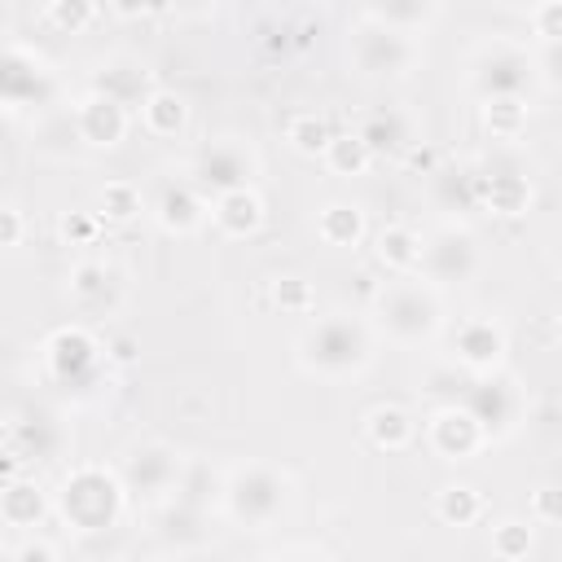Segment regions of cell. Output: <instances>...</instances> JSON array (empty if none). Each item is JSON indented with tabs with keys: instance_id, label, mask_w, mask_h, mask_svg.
Instances as JSON below:
<instances>
[{
	"instance_id": "e0dca14e",
	"label": "cell",
	"mask_w": 562,
	"mask_h": 562,
	"mask_svg": "<svg viewBox=\"0 0 562 562\" xmlns=\"http://www.w3.org/2000/svg\"><path fill=\"white\" fill-rule=\"evenodd\" d=\"M474 198H479V211H487L496 220H518L531 211L536 189L522 171L496 167V171H474Z\"/></svg>"
},
{
	"instance_id": "484cf974",
	"label": "cell",
	"mask_w": 562,
	"mask_h": 562,
	"mask_svg": "<svg viewBox=\"0 0 562 562\" xmlns=\"http://www.w3.org/2000/svg\"><path fill=\"white\" fill-rule=\"evenodd\" d=\"M92 88H97V92H110V97L123 101V105H140V97H145L154 83H149V70H145L140 61H132V57H114V61H101Z\"/></svg>"
},
{
	"instance_id": "b9f144b4",
	"label": "cell",
	"mask_w": 562,
	"mask_h": 562,
	"mask_svg": "<svg viewBox=\"0 0 562 562\" xmlns=\"http://www.w3.org/2000/svg\"><path fill=\"white\" fill-rule=\"evenodd\" d=\"M136 356H140V347L132 334H110L101 342V360H110V364H136Z\"/></svg>"
},
{
	"instance_id": "e575fe53",
	"label": "cell",
	"mask_w": 562,
	"mask_h": 562,
	"mask_svg": "<svg viewBox=\"0 0 562 562\" xmlns=\"http://www.w3.org/2000/svg\"><path fill=\"white\" fill-rule=\"evenodd\" d=\"M426 180L435 184V202H439L443 211L479 206V198H474V171H443V167H435Z\"/></svg>"
},
{
	"instance_id": "30bf717a",
	"label": "cell",
	"mask_w": 562,
	"mask_h": 562,
	"mask_svg": "<svg viewBox=\"0 0 562 562\" xmlns=\"http://www.w3.org/2000/svg\"><path fill=\"white\" fill-rule=\"evenodd\" d=\"M483 272V246L465 224H439L430 237H422V263L417 277H426L439 290L470 285Z\"/></svg>"
},
{
	"instance_id": "4316f807",
	"label": "cell",
	"mask_w": 562,
	"mask_h": 562,
	"mask_svg": "<svg viewBox=\"0 0 562 562\" xmlns=\"http://www.w3.org/2000/svg\"><path fill=\"white\" fill-rule=\"evenodd\" d=\"M435 518L443 527H474L483 518V492L474 483H461V479L443 483L435 492Z\"/></svg>"
},
{
	"instance_id": "ffe728a7",
	"label": "cell",
	"mask_w": 562,
	"mask_h": 562,
	"mask_svg": "<svg viewBox=\"0 0 562 562\" xmlns=\"http://www.w3.org/2000/svg\"><path fill=\"white\" fill-rule=\"evenodd\" d=\"M369 233V220H364V206L360 202H347V198H334L316 211V237L329 246V250H356Z\"/></svg>"
},
{
	"instance_id": "ee69618b",
	"label": "cell",
	"mask_w": 562,
	"mask_h": 562,
	"mask_svg": "<svg viewBox=\"0 0 562 562\" xmlns=\"http://www.w3.org/2000/svg\"><path fill=\"white\" fill-rule=\"evenodd\" d=\"M105 4H110V13L123 18V22H136V18H149L154 9H167V0H105Z\"/></svg>"
},
{
	"instance_id": "74e56055",
	"label": "cell",
	"mask_w": 562,
	"mask_h": 562,
	"mask_svg": "<svg viewBox=\"0 0 562 562\" xmlns=\"http://www.w3.org/2000/svg\"><path fill=\"white\" fill-rule=\"evenodd\" d=\"M527 22L540 44H562V0H540L536 9H527Z\"/></svg>"
},
{
	"instance_id": "8d00e7d4",
	"label": "cell",
	"mask_w": 562,
	"mask_h": 562,
	"mask_svg": "<svg viewBox=\"0 0 562 562\" xmlns=\"http://www.w3.org/2000/svg\"><path fill=\"white\" fill-rule=\"evenodd\" d=\"M101 224H105V220H101L97 211H66L57 228H61V241H66V246H92V241L101 237Z\"/></svg>"
},
{
	"instance_id": "d6a6232c",
	"label": "cell",
	"mask_w": 562,
	"mask_h": 562,
	"mask_svg": "<svg viewBox=\"0 0 562 562\" xmlns=\"http://www.w3.org/2000/svg\"><path fill=\"white\" fill-rule=\"evenodd\" d=\"M268 303L281 312V316H312L316 312V285L307 277H272L268 281Z\"/></svg>"
},
{
	"instance_id": "f6af8a7d",
	"label": "cell",
	"mask_w": 562,
	"mask_h": 562,
	"mask_svg": "<svg viewBox=\"0 0 562 562\" xmlns=\"http://www.w3.org/2000/svg\"><path fill=\"white\" fill-rule=\"evenodd\" d=\"M167 9H176L180 18H211L220 0H167Z\"/></svg>"
},
{
	"instance_id": "5bb4252c",
	"label": "cell",
	"mask_w": 562,
	"mask_h": 562,
	"mask_svg": "<svg viewBox=\"0 0 562 562\" xmlns=\"http://www.w3.org/2000/svg\"><path fill=\"white\" fill-rule=\"evenodd\" d=\"M505 356H509V329L487 316V312H474V316H461L452 325V360L465 369V373H492V369H505Z\"/></svg>"
},
{
	"instance_id": "ba28073f",
	"label": "cell",
	"mask_w": 562,
	"mask_h": 562,
	"mask_svg": "<svg viewBox=\"0 0 562 562\" xmlns=\"http://www.w3.org/2000/svg\"><path fill=\"white\" fill-rule=\"evenodd\" d=\"M132 294V281H127V268L114 263L110 255H88V259H75L70 277H66V299L75 307V316L83 325H97V321H110L123 312Z\"/></svg>"
},
{
	"instance_id": "ac0fdd59",
	"label": "cell",
	"mask_w": 562,
	"mask_h": 562,
	"mask_svg": "<svg viewBox=\"0 0 562 562\" xmlns=\"http://www.w3.org/2000/svg\"><path fill=\"white\" fill-rule=\"evenodd\" d=\"M206 215H211V224H215L220 237H228V241H246V237H255V233L263 228L268 206H263V193H259L255 184H241V189L215 193Z\"/></svg>"
},
{
	"instance_id": "8fae6325",
	"label": "cell",
	"mask_w": 562,
	"mask_h": 562,
	"mask_svg": "<svg viewBox=\"0 0 562 562\" xmlns=\"http://www.w3.org/2000/svg\"><path fill=\"white\" fill-rule=\"evenodd\" d=\"M255 176H259V154L241 136H215V140L198 145V154L189 162V180L206 198L228 193V189H241V184H255Z\"/></svg>"
},
{
	"instance_id": "d4e9b609",
	"label": "cell",
	"mask_w": 562,
	"mask_h": 562,
	"mask_svg": "<svg viewBox=\"0 0 562 562\" xmlns=\"http://www.w3.org/2000/svg\"><path fill=\"white\" fill-rule=\"evenodd\" d=\"M479 123L492 140L514 145V140L527 136L531 105H527V97H479Z\"/></svg>"
},
{
	"instance_id": "9c48e42d",
	"label": "cell",
	"mask_w": 562,
	"mask_h": 562,
	"mask_svg": "<svg viewBox=\"0 0 562 562\" xmlns=\"http://www.w3.org/2000/svg\"><path fill=\"white\" fill-rule=\"evenodd\" d=\"M119 479L127 487V501H140V505H162L176 483H180V470H184V457L176 443L167 439H136L123 448L119 457Z\"/></svg>"
},
{
	"instance_id": "4fadbf2b",
	"label": "cell",
	"mask_w": 562,
	"mask_h": 562,
	"mask_svg": "<svg viewBox=\"0 0 562 562\" xmlns=\"http://www.w3.org/2000/svg\"><path fill=\"white\" fill-rule=\"evenodd\" d=\"M422 435H426L430 457H439V461H448V465H465V461H474V457L487 448L483 426L474 422V413H470L461 400L439 404V408L426 417Z\"/></svg>"
},
{
	"instance_id": "7a4b0ae2",
	"label": "cell",
	"mask_w": 562,
	"mask_h": 562,
	"mask_svg": "<svg viewBox=\"0 0 562 562\" xmlns=\"http://www.w3.org/2000/svg\"><path fill=\"white\" fill-rule=\"evenodd\" d=\"M443 290L430 285L426 277L408 272V277H391L373 290L369 299V325L378 334V342H395V347H426L439 338L443 329Z\"/></svg>"
},
{
	"instance_id": "9a60e30c",
	"label": "cell",
	"mask_w": 562,
	"mask_h": 562,
	"mask_svg": "<svg viewBox=\"0 0 562 562\" xmlns=\"http://www.w3.org/2000/svg\"><path fill=\"white\" fill-rule=\"evenodd\" d=\"M75 132H79V145L83 149H119L127 140V127H132V114L123 101H114L110 92H97L88 88L75 105Z\"/></svg>"
},
{
	"instance_id": "5b68a950",
	"label": "cell",
	"mask_w": 562,
	"mask_h": 562,
	"mask_svg": "<svg viewBox=\"0 0 562 562\" xmlns=\"http://www.w3.org/2000/svg\"><path fill=\"white\" fill-rule=\"evenodd\" d=\"M347 61L369 83H400L426 61V48L413 31H395L386 22L356 18L347 26Z\"/></svg>"
},
{
	"instance_id": "2e32d148",
	"label": "cell",
	"mask_w": 562,
	"mask_h": 562,
	"mask_svg": "<svg viewBox=\"0 0 562 562\" xmlns=\"http://www.w3.org/2000/svg\"><path fill=\"white\" fill-rule=\"evenodd\" d=\"M206 211H211V202H206V193H202L193 180H167V184L158 189L154 206H149L154 224H158L167 237H193V233L206 224Z\"/></svg>"
},
{
	"instance_id": "f1b7e54d",
	"label": "cell",
	"mask_w": 562,
	"mask_h": 562,
	"mask_svg": "<svg viewBox=\"0 0 562 562\" xmlns=\"http://www.w3.org/2000/svg\"><path fill=\"white\" fill-rule=\"evenodd\" d=\"M321 162L329 167V176H338V180H356V176H364L378 158H373L369 145L360 140V132H334L329 145H325V154H321Z\"/></svg>"
},
{
	"instance_id": "cb8c5ba5",
	"label": "cell",
	"mask_w": 562,
	"mask_h": 562,
	"mask_svg": "<svg viewBox=\"0 0 562 562\" xmlns=\"http://www.w3.org/2000/svg\"><path fill=\"white\" fill-rule=\"evenodd\" d=\"M364 439L378 452H404L417 439V422H413V413L404 404H373L364 413Z\"/></svg>"
},
{
	"instance_id": "52a82bcc",
	"label": "cell",
	"mask_w": 562,
	"mask_h": 562,
	"mask_svg": "<svg viewBox=\"0 0 562 562\" xmlns=\"http://www.w3.org/2000/svg\"><path fill=\"white\" fill-rule=\"evenodd\" d=\"M470 378H474V382L465 386L461 404L474 413V422L483 426L487 443H501V439L518 435V430H522V422H527V408H531L527 386H522L514 373H505V369L470 373Z\"/></svg>"
},
{
	"instance_id": "1f68e13d",
	"label": "cell",
	"mask_w": 562,
	"mask_h": 562,
	"mask_svg": "<svg viewBox=\"0 0 562 562\" xmlns=\"http://www.w3.org/2000/svg\"><path fill=\"white\" fill-rule=\"evenodd\" d=\"M31 145H35V154H44V158H66V154L79 145L75 114H70V110L44 114V119L35 123V132H31Z\"/></svg>"
},
{
	"instance_id": "83f0119b",
	"label": "cell",
	"mask_w": 562,
	"mask_h": 562,
	"mask_svg": "<svg viewBox=\"0 0 562 562\" xmlns=\"http://www.w3.org/2000/svg\"><path fill=\"white\" fill-rule=\"evenodd\" d=\"M364 18L417 35L439 18V0H364Z\"/></svg>"
},
{
	"instance_id": "7bdbcfd3",
	"label": "cell",
	"mask_w": 562,
	"mask_h": 562,
	"mask_svg": "<svg viewBox=\"0 0 562 562\" xmlns=\"http://www.w3.org/2000/svg\"><path fill=\"white\" fill-rule=\"evenodd\" d=\"M400 162H404V167H408L413 176H430V171L439 167V154H435V149H430L426 140H413V145H408V149L400 154Z\"/></svg>"
},
{
	"instance_id": "603a6c76",
	"label": "cell",
	"mask_w": 562,
	"mask_h": 562,
	"mask_svg": "<svg viewBox=\"0 0 562 562\" xmlns=\"http://www.w3.org/2000/svg\"><path fill=\"white\" fill-rule=\"evenodd\" d=\"M373 259L386 268V277H408L422 263V233L413 224H386L373 233Z\"/></svg>"
},
{
	"instance_id": "f546056e",
	"label": "cell",
	"mask_w": 562,
	"mask_h": 562,
	"mask_svg": "<svg viewBox=\"0 0 562 562\" xmlns=\"http://www.w3.org/2000/svg\"><path fill=\"white\" fill-rule=\"evenodd\" d=\"M97 215L105 224H132L145 215V193L136 180H105L97 193Z\"/></svg>"
},
{
	"instance_id": "60d3db41",
	"label": "cell",
	"mask_w": 562,
	"mask_h": 562,
	"mask_svg": "<svg viewBox=\"0 0 562 562\" xmlns=\"http://www.w3.org/2000/svg\"><path fill=\"white\" fill-rule=\"evenodd\" d=\"M22 237H26V215H22L18 206L0 202V250L22 246Z\"/></svg>"
},
{
	"instance_id": "6da1fadb",
	"label": "cell",
	"mask_w": 562,
	"mask_h": 562,
	"mask_svg": "<svg viewBox=\"0 0 562 562\" xmlns=\"http://www.w3.org/2000/svg\"><path fill=\"white\" fill-rule=\"evenodd\" d=\"M378 360V334L369 316L356 312H325L303 325L294 338V364L316 382H351L369 373Z\"/></svg>"
},
{
	"instance_id": "d6986e66",
	"label": "cell",
	"mask_w": 562,
	"mask_h": 562,
	"mask_svg": "<svg viewBox=\"0 0 562 562\" xmlns=\"http://www.w3.org/2000/svg\"><path fill=\"white\" fill-rule=\"evenodd\" d=\"M53 514V496L35 479H9L0 487V522L13 531H35Z\"/></svg>"
},
{
	"instance_id": "bcb514c9",
	"label": "cell",
	"mask_w": 562,
	"mask_h": 562,
	"mask_svg": "<svg viewBox=\"0 0 562 562\" xmlns=\"http://www.w3.org/2000/svg\"><path fill=\"white\" fill-rule=\"evenodd\" d=\"M509 4H514V9H522V13H527V9H536V4H540V0H509Z\"/></svg>"
},
{
	"instance_id": "7c38bea8",
	"label": "cell",
	"mask_w": 562,
	"mask_h": 562,
	"mask_svg": "<svg viewBox=\"0 0 562 562\" xmlns=\"http://www.w3.org/2000/svg\"><path fill=\"white\" fill-rule=\"evenodd\" d=\"M44 373L57 382V386H83L97 378L101 369V338L92 334V325L83 321H70V325H57L48 338H44Z\"/></svg>"
},
{
	"instance_id": "ab89813d",
	"label": "cell",
	"mask_w": 562,
	"mask_h": 562,
	"mask_svg": "<svg viewBox=\"0 0 562 562\" xmlns=\"http://www.w3.org/2000/svg\"><path fill=\"white\" fill-rule=\"evenodd\" d=\"M13 558H22V562H57L61 558V544L57 540H44V536H26V540L13 544Z\"/></svg>"
},
{
	"instance_id": "277c9868",
	"label": "cell",
	"mask_w": 562,
	"mask_h": 562,
	"mask_svg": "<svg viewBox=\"0 0 562 562\" xmlns=\"http://www.w3.org/2000/svg\"><path fill=\"white\" fill-rule=\"evenodd\" d=\"M127 505L132 501H127V487H123L119 470L114 465H97V461L66 470L57 492H53L57 518L79 536H101V531L119 527Z\"/></svg>"
},
{
	"instance_id": "d590c367",
	"label": "cell",
	"mask_w": 562,
	"mask_h": 562,
	"mask_svg": "<svg viewBox=\"0 0 562 562\" xmlns=\"http://www.w3.org/2000/svg\"><path fill=\"white\" fill-rule=\"evenodd\" d=\"M44 22L57 35H83L97 22V0H48Z\"/></svg>"
},
{
	"instance_id": "44dd1931",
	"label": "cell",
	"mask_w": 562,
	"mask_h": 562,
	"mask_svg": "<svg viewBox=\"0 0 562 562\" xmlns=\"http://www.w3.org/2000/svg\"><path fill=\"white\" fill-rule=\"evenodd\" d=\"M356 132H360V140L369 145L373 158H400V154L417 140V136H413V119H408L404 110H395V105L373 110Z\"/></svg>"
},
{
	"instance_id": "4dcf8cb0",
	"label": "cell",
	"mask_w": 562,
	"mask_h": 562,
	"mask_svg": "<svg viewBox=\"0 0 562 562\" xmlns=\"http://www.w3.org/2000/svg\"><path fill=\"white\" fill-rule=\"evenodd\" d=\"M329 136H334V127H329V119L316 114V110H299V114L285 119V145H290L294 154H303V158H321L325 145H329Z\"/></svg>"
},
{
	"instance_id": "3957f363",
	"label": "cell",
	"mask_w": 562,
	"mask_h": 562,
	"mask_svg": "<svg viewBox=\"0 0 562 562\" xmlns=\"http://www.w3.org/2000/svg\"><path fill=\"white\" fill-rule=\"evenodd\" d=\"M294 505V479L290 470L272 465V461H237L224 479H220V509L233 527L241 531H268L277 527Z\"/></svg>"
},
{
	"instance_id": "836d02e7",
	"label": "cell",
	"mask_w": 562,
	"mask_h": 562,
	"mask_svg": "<svg viewBox=\"0 0 562 562\" xmlns=\"http://www.w3.org/2000/svg\"><path fill=\"white\" fill-rule=\"evenodd\" d=\"M492 558H501V562H522V558H531V549H536V522L531 518H501L496 527H492Z\"/></svg>"
},
{
	"instance_id": "f35d334b",
	"label": "cell",
	"mask_w": 562,
	"mask_h": 562,
	"mask_svg": "<svg viewBox=\"0 0 562 562\" xmlns=\"http://www.w3.org/2000/svg\"><path fill=\"white\" fill-rule=\"evenodd\" d=\"M527 518H531L536 527H558L562 505H558V487H553V483H540V487L531 492V501H527Z\"/></svg>"
},
{
	"instance_id": "8992f818",
	"label": "cell",
	"mask_w": 562,
	"mask_h": 562,
	"mask_svg": "<svg viewBox=\"0 0 562 562\" xmlns=\"http://www.w3.org/2000/svg\"><path fill=\"white\" fill-rule=\"evenodd\" d=\"M465 83L474 97H527L540 88L531 48L518 40H505V35L474 44V53L465 61Z\"/></svg>"
},
{
	"instance_id": "7402d4cb",
	"label": "cell",
	"mask_w": 562,
	"mask_h": 562,
	"mask_svg": "<svg viewBox=\"0 0 562 562\" xmlns=\"http://www.w3.org/2000/svg\"><path fill=\"white\" fill-rule=\"evenodd\" d=\"M136 110H140V127L158 140H176L189 127V101L176 88H149Z\"/></svg>"
}]
</instances>
